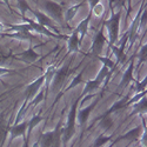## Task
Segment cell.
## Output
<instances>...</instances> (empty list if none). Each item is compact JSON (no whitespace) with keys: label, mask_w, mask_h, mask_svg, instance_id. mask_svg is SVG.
Instances as JSON below:
<instances>
[{"label":"cell","mask_w":147,"mask_h":147,"mask_svg":"<svg viewBox=\"0 0 147 147\" xmlns=\"http://www.w3.org/2000/svg\"><path fill=\"white\" fill-rule=\"evenodd\" d=\"M120 17H121V11L118 13L112 12L111 19L105 21V26L108 28L109 33V46H113V44L117 41L118 35H119V25H120Z\"/></svg>","instance_id":"cell-1"},{"label":"cell","mask_w":147,"mask_h":147,"mask_svg":"<svg viewBox=\"0 0 147 147\" xmlns=\"http://www.w3.org/2000/svg\"><path fill=\"white\" fill-rule=\"evenodd\" d=\"M79 105V99H77L73 102V106L71 108V112L68 113L67 118V126L63 131L64 132V142H67L76 133V119H77V108Z\"/></svg>","instance_id":"cell-2"},{"label":"cell","mask_w":147,"mask_h":147,"mask_svg":"<svg viewBox=\"0 0 147 147\" xmlns=\"http://www.w3.org/2000/svg\"><path fill=\"white\" fill-rule=\"evenodd\" d=\"M60 134H61V126L60 124H58L54 131L44 133L40 137L41 147H59L60 146Z\"/></svg>","instance_id":"cell-3"},{"label":"cell","mask_w":147,"mask_h":147,"mask_svg":"<svg viewBox=\"0 0 147 147\" xmlns=\"http://www.w3.org/2000/svg\"><path fill=\"white\" fill-rule=\"evenodd\" d=\"M45 8L47 9V12L51 14V17L60 24V26L64 27V18H63V12H64V8L63 6H60L59 4L54 3V1H51V0H47L45 1Z\"/></svg>","instance_id":"cell-4"},{"label":"cell","mask_w":147,"mask_h":147,"mask_svg":"<svg viewBox=\"0 0 147 147\" xmlns=\"http://www.w3.org/2000/svg\"><path fill=\"white\" fill-rule=\"evenodd\" d=\"M45 79H46V76L44 74V76H41L40 78L36 79L35 81H33V82H31V84L28 85L27 88H26V92H25V94H26V100H25V104H27L31 98H34V96H35V94L39 92V90H40V87L42 86V84H44Z\"/></svg>","instance_id":"cell-5"},{"label":"cell","mask_w":147,"mask_h":147,"mask_svg":"<svg viewBox=\"0 0 147 147\" xmlns=\"http://www.w3.org/2000/svg\"><path fill=\"white\" fill-rule=\"evenodd\" d=\"M105 42H106V36L104 34V28H101L99 32H98L96 36L93 40L92 48H91L92 54L93 55H99L101 50H102V47H104V45H105Z\"/></svg>","instance_id":"cell-6"},{"label":"cell","mask_w":147,"mask_h":147,"mask_svg":"<svg viewBox=\"0 0 147 147\" xmlns=\"http://www.w3.org/2000/svg\"><path fill=\"white\" fill-rule=\"evenodd\" d=\"M68 71H69V66L68 65H65V66H63L54 74V80H53V90L54 91H57L61 86V85L64 84L65 79L68 76Z\"/></svg>","instance_id":"cell-7"},{"label":"cell","mask_w":147,"mask_h":147,"mask_svg":"<svg viewBox=\"0 0 147 147\" xmlns=\"http://www.w3.org/2000/svg\"><path fill=\"white\" fill-rule=\"evenodd\" d=\"M31 13L36 18V20H38V24H40V25H42V26H45V27H51L52 30H57L55 27H54V25H53V22H52V20H51V18L50 17H47L46 14H44V13H41V12H39V11H35V9H32L31 7H30V9H28Z\"/></svg>","instance_id":"cell-8"},{"label":"cell","mask_w":147,"mask_h":147,"mask_svg":"<svg viewBox=\"0 0 147 147\" xmlns=\"http://www.w3.org/2000/svg\"><path fill=\"white\" fill-rule=\"evenodd\" d=\"M133 69H134V64H133V59H131V63H129V66L128 68L126 69V72L124 73L122 76V79L120 81V85H119V90L124 88L125 86L131 82V81H134V78H133Z\"/></svg>","instance_id":"cell-9"},{"label":"cell","mask_w":147,"mask_h":147,"mask_svg":"<svg viewBox=\"0 0 147 147\" xmlns=\"http://www.w3.org/2000/svg\"><path fill=\"white\" fill-rule=\"evenodd\" d=\"M19 57H20V60L25 61V63H27V64H33L39 59V54L36 53L34 51V48H32V47H30L28 50H26L25 52L20 53Z\"/></svg>","instance_id":"cell-10"},{"label":"cell","mask_w":147,"mask_h":147,"mask_svg":"<svg viewBox=\"0 0 147 147\" xmlns=\"http://www.w3.org/2000/svg\"><path fill=\"white\" fill-rule=\"evenodd\" d=\"M27 125H28V122H21V124H17V125H14L12 128H9L11 138L12 139H16L18 137L25 136V132L27 129Z\"/></svg>","instance_id":"cell-11"},{"label":"cell","mask_w":147,"mask_h":147,"mask_svg":"<svg viewBox=\"0 0 147 147\" xmlns=\"http://www.w3.org/2000/svg\"><path fill=\"white\" fill-rule=\"evenodd\" d=\"M126 40H127V36L125 35V39L122 40V44H121V46L118 48V47H115V46H111V48H112V51L114 52V54L117 55V58H118V60H117V65L118 64H122V63H125L126 61V54L124 53V51H125V42H126Z\"/></svg>","instance_id":"cell-12"},{"label":"cell","mask_w":147,"mask_h":147,"mask_svg":"<svg viewBox=\"0 0 147 147\" xmlns=\"http://www.w3.org/2000/svg\"><path fill=\"white\" fill-rule=\"evenodd\" d=\"M128 99H129V96H125V98H122L121 100H119L118 102H115L111 108L108 109V111H106L101 117H99V119H101V118H104V117H107V115H111L113 112L119 111V109H122V108L127 107V101H128Z\"/></svg>","instance_id":"cell-13"},{"label":"cell","mask_w":147,"mask_h":147,"mask_svg":"<svg viewBox=\"0 0 147 147\" xmlns=\"http://www.w3.org/2000/svg\"><path fill=\"white\" fill-rule=\"evenodd\" d=\"M79 45H80L79 34L74 30V31H73V33H72V35L69 36V39H68V53L78 52L79 51Z\"/></svg>","instance_id":"cell-14"},{"label":"cell","mask_w":147,"mask_h":147,"mask_svg":"<svg viewBox=\"0 0 147 147\" xmlns=\"http://www.w3.org/2000/svg\"><path fill=\"white\" fill-rule=\"evenodd\" d=\"M95 104H96V102H93V104L90 105L88 107H86V108L81 109V111L77 112V118H78L79 124H80L81 126L85 125V122H86V120L88 119V117H90V114H91V112H92V109L95 107Z\"/></svg>","instance_id":"cell-15"},{"label":"cell","mask_w":147,"mask_h":147,"mask_svg":"<svg viewBox=\"0 0 147 147\" xmlns=\"http://www.w3.org/2000/svg\"><path fill=\"white\" fill-rule=\"evenodd\" d=\"M91 17H92V14L90 13L86 18H85L81 22H79V25H78V27L76 28V31L78 32V34H80V42H81V40L84 39V36L86 35V33H87V31H88V24H90V20H91Z\"/></svg>","instance_id":"cell-16"},{"label":"cell","mask_w":147,"mask_h":147,"mask_svg":"<svg viewBox=\"0 0 147 147\" xmlns=\"http://www.w3.org/2000/svg\"><path fill=\"white\" fill-rule=\"evenodd\" d=\"M8 132H9L8 124H7V121L4 119V117L1 115L0 117V147H3Z\"/></svg>","instance_id":"cell-17"},{"label":"cell","mask_w":147,"mask_h":147,"mask_svg":"<svg viewBox=\"0 0 147 147\" xmlns=\"http://www.w3.org/2000/svg\"><path fill=\"white\" fill-rule=\"evenodd\" d=\"M141 131H142V128H141L140 126H139V127H136V128L131 129L128 133H126L125 136L120 137L119 140H121V139H126V140H128L129 142H133V141H136V140L139 138V136L141 134Z\"/></svg>","instance_id":"cell-18"},{"label":"cell","mask_w":147,"mask_h":147,"mask_svg":"<svg viewBox=\"0 0 147 147\" xmlns=\"http://www.w3.org/2000/svg\"><path fill=\"white\" fill-rule=\"evenodd\" d=\"M7 36H11V38H17L20 40H33L35 36L30 32V31H17L13 34H6Z\"/></svg>","instance_id":"cell-19"},{"label":"cell","mask_w":147,"mask_h":147,"mask_svg":"<svg viewBox=\"0 0 147 147\" xmlns=\"http://www.w3.org/2000/svg\"><path fill=\"white\" fill-rule=\"evenodd\" d=\"M100 85H101V84H99L95 79L88 81L86 85H85V88H84V91H82V95H85V94H87V93H91V92L95 91L98 87L100 86Z\"/></svg>","instance_id":"cell-20"},{"label":"cell","mask_w":147,"mask_h":147,"mask_svg":"<svg viewBox=\"0 0 147 147\" xmlns=\"http://www.w3.org/2000/svg\"><path fill=\"white\" fill-rule=\"evenodd\" d=\"M44 120V118L41 117V115H39V114H35V115H33V118L30 120V122H28V125H27V128H28V137H30V134H31V132H32V129L35 127V126H38L40 122Z\"/></svg>","instance_id":"cell-21"},{"label":"cell","mask_w":147,"mask_h":147,"mask_svg":"<svg viewBox=\"0 0 147 147\" xmlns=\"http://www.w3.org/2000/svg\"><path fill=\"white\" fill-rule=\"evenodd\" d=\"M146 98L142 96L141 98V101H137L136 106H134V112L133 113H144L146 112L147 109V104H146Z\"/></svg>","instance_id":"cell-22"},{"label":"cell","mask_w":147,"mask_h":147,"mask_svg":"<svg viewBox=\"0 0 147 147\" xmlns=\"http://www.w3.org/2000/svg\"><path fill=\"white\" fill-rule=\"evenodd\" d=\"M98 59H99L101 63L104 64V66H106L107 68H109V69H115V66H117V64H114L113 61L109 59V58H106V57H100V55H95Z\"/></svg>","instance_id":"cell-23"},{"label":"cell","mask_w":147,"mask_h":147,"mask_svg":"<svg viewBox=\"0 0 147 147\" xmlns=\"http://www.w3.org/2000/svg\"><path fill=\"white\" fill-rule=\"evenodd\" d=\"M9 57H11V52L7 51L6 48H4V47L0 46V65L6 64L7 60L9 59Z\"/></svg>","instance_id":"cell-24"},{"label":"cell","mask_w":147,"mask_h":147,"mask_svg":"<svg viewBox=\"0 0 147 147\" xmlns=\"http://www.w3.org/2000/svg\"><path fill=\"white\" fill-rule=\"evenodd\" d=\"M100 120H101V127H102L105 131H108V129L112 128V126H113V120H112V118L109 117V115L104 117V118H101Z\"/></svg>","instance_id":"cell-25"},{"label":"cell","mask_w":147,"mask_h":147,"mask_svg":"<svg viewBox=\"0 0 147 147\" xmlns=\"http://www.w3.org/2000/svg\"><path fill=\"white\" fill-rule=\"evenodd\" d=\"M112 139V137H105V136H100L99 138H98L95 141H94V144H93V146L92 147H101L102 145H105V144H107L109 140Z\"/></svg>","instance_id":"cell-26"},{"label":"cell","mask_w":147,"mask_h":147,"mask_svg":"<svg viewBox=\"0 0 147 147\" xmlns=\"http://www.w3.org/2000/svg\"><path fill=\"white\" fill-rule=\"evenodd\" d=\"M81 6H82V4H79V5H76V6L71 7V8L68 9V12H67V16H66V20H67V21L72 20V19H73V17L76 16L77 11L79 9V7H81Z\"/></svg>","instance_id":"cell-27"},{"label":"cell","mask_w":147,"mask_h":147,"mask_svg":"<svg viewBox=\"0 0 147 147\" xmlns=\"http://www.w3.org/2000/svg\"><path fill=\"white\" fill-rule=\"evenodd\" d=\"M82 73H84V71H81V72L79 73V74H78L74 79H73V81L71 82V85L67 87V91H69V90H72V88H74V87L77 86V85H79V84L81 82V79H82Z\"/></svg>","instance_id":"cell-28"},{"label":"cell","mask_w":147,"mask_h":147,"mask_svg":"<svg viewBox=\"0 0 147 147\" xmlns=\"http://www.w3.org/2000/svg\"><path fill=\"white\" fill-rule=\"evenodd\" d=\"M18 6H19L21 13H22V17L25 16V12L30 9V6H28V4L26 3V0H19V1H18Z\"/></svg>","instance_id":"cell-29"},{"label":"cell","mask_w":147,"mask_h":147,"mask_svg":"<svg viewBox=\"0 0 147 147\" xmlns=\"http://www.w3.org/2000/svg\"><path fill=\"white\" fill-rule=\"evenodd\" d=\"M146 55H147V45H145V46H142V48H141V51H140V53H139V65H141L142 63H145L146 61Z\"/></svg>","instance_id":"cell-30"},{"label":"cell","mask_w":147,"mask_h":147,"mask_svg":"<svg viewBox=\"0 0 147 147\" xmlns=\"http://www.w3.org/2000/svg\"><path fill=\"white\" fill-rule=\"evenodd\" d=\"M45 93L46 92H40L39 94H35V96H34V99L32 100V105H36V104H39L41 100H44L45 99Z\"/></svg>","instance_id":"cell-31"},{"label":"cell","mask_w":147,"mask_h":147,"mask_svg":"<svg viewBox=\"0 0 147 147\" xmlns=\"http://www.w3.org/2000/svg\"><path fill=\"white\" fill-rule=\"evenodd\" d=\"M146 84H147V79L145 78L140 84H138L137 82V87H136V91L138 92V93H140V92H144L145 91V88H146Z\"/></svg>","instance_id":"cell-32"},{"label":"cell","mask_w":147,"mask_h":147,"mask_svg":"<svg viewBox=\"0 0 147 147\" xmlns=\"http://www.w3.org/2000/svg\"><path fill=\"white\" fill-rule=\"evenodd\" d=\"M100 3V0H88V4H90V13H93V8Z\"/></svg>","instance_id":"cell-33"},{"label":"cell","mask_w":147,"mask_h":147,"mask_svg":"<svg viewBox=\"0 0 147 147\" xmlns=\"http://www.w3.org/2000/svg\"><path fill=\"white\" fill-rule=\"evenodd\" d=\"M146 24V9H145V12L142 13V16H141V19H140V24H139V27H142L144 25Z\"/></svg>","instance_id":"cell-34"},{"label":"cell","mask_w":147,"mask_h":147,"mask_svg":"<svg viewBox=\"0 0 147 147\" xmlns=\"http://www.w3.org/2000/svg\"><path fill=\"white\" fill-rule=\"evenodd\" d=\"M126 4V0H115V6L117 7H124Z\"/></svg>","instance_id":"cell-35"},{"label":"cell","mask_w":147,"mask_h":147,"mask_svg":"<svg viewBox=\"0 0 147 147\" xmlns=\"http://www.w3.org/2000/svg\"><path fill=\"white\" fill-rule=\"evenodd\" d=\"M12 71L11 69H7V68H4V67H0V77L4 76V74H7V73H11Z\"/></svg>","instance_id":"cell-36"},{"label":"cell","mask_w":147,"mask_h":147,"mask_svg":"<svg viewBox=\"0 0 147 147\" xmlns=\"http://www.w3.org/2000/svg\"><path fill=\"white\" fill-rule=\"evenodd\" d=\"M28 138H30V137H27V138L25 139V144H24L22 147H27V146H28Z\"/></svg>","instance_id":"cell-37"},{"label":"cell","mask_w":147,"mask_h":147,"mask_svg":"<svg viewBox=\"0 0 147 147\" xmlns=\"http://www.w3.org/2000/svg\"><path fill=\"white\" fill-rule=\"evenodd\" d=\"M142 144H144V145H146V132H145L144 137H142Z\"/></svg>","instance_id":"cell-38"},{"label":"cell","mask_w":147,"mask_h":147,"mask_svg":"<svg viewBox=\"0 0 147 147\" xmlns=\"http://www.w3.org/2000/svg\"><path fill=\"white\" fill-rule=\"evenodd\" d=\"M4 1H5V4L7 5V7H8V8H11V5H9V3H8V0H4Z\"/></svg>","instance_id":"cell-39"},{"label":"cell","mask_w":147,"mask_h":147,"mask_svg":"<svg viewBox=\"0 0 147 147\" xmlns=\"http://www.w3.org/2000/svg\"><path fill=\"white\" fill-rule=\"evenodd\" d=\"M38 145H39V144H38V142H36V144L34 145V147H38Z\"/></svg>","instance_id":"cell-40"}]
</instances>
